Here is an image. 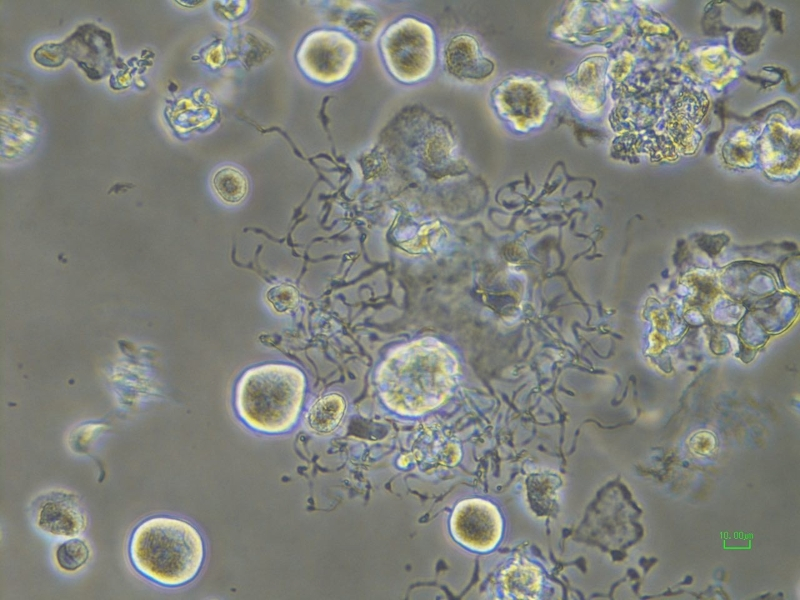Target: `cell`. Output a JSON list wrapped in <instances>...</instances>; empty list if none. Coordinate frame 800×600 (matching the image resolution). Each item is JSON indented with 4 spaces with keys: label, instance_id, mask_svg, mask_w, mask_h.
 Listing matches in <instances>:
<instances>
[{
    "label": "cell",
    "instance_id": "cell-11",
    "mask_svg": "<svg viewBox=\"0 0 800 600\" xmlns=\"http://www.w3.org/2000/svg\"><path fill=\"white\" fill-rule=\"evenodd\" d=\"M90 555L86 542L78 537L67 539L56 551L59 567L65 571H76L85 565Z\"/></svg>",
    "mask_w": 800,
    "mask_h": 600
},
{
    "label": "cell",
    "instance_id": "cell-10",
    "mask_svg": "<svg viewBox=\"0 0 800 600\" xmlns=\"http://www.w3.org/2000/svg\"><path fill=\"white\" fill-rule=\"evenodd\" d=\"M212 186L218 197L231 205L242 202L249 191L247 176L233 166H225L217 170L212 178Z\"/></svg>",
    "mask_w": 800,
    "mask_h": 600
},
{
    "label": "cell",
    "instance_id": "cell-5",
    "mask_svg": "<svg viewBox=\"0 0 800 600\" xmlns=\"http://www.w3.org/2000/svg\"><path fill=\"white\" fill-rule=\"evenodd\" d=\"M453 537L464 547L486 552L493 549L502 534V518L491 502L471 498L459 502L451 516Z\"/></svg>",
    "mask_w": 800,
    "mask_h": 600
},
{
    "label": "cell",
    "instance_id": "cell-7",
    "mask_svg": "<svg viewBox=\"0 0 800 600\" xmlns=\"http://www.w3.org/2000/svg\"><path fill=\"white\" fill-rule=\"evenodd\" d=\"M34 523L50 537L71 539L85 532L88 516L75 495L55 491L44 495L36 504Z\"/></svg>",
    "mask_w": 800,
    "mask_h": 600
},
{
    "label": "cell",
    "instance_id": "cell-12",
    "mask_svg": "<svg viewBox=\"0 0 800 600\" xmlns=\"http://www.w3.org/2000/svg\"><path fill=\"white\" fill-rule=\"evenodd\" d=\"M266 299L277 313L286 314L297 306L299 294L294 286L284 283L268 289Z\"/></svg>",
    "mask_w": 800,
    "mask_h": 600
},
{
    "label": "cell",
    "instance_id": "cell-9",
    "mask_svg": "<svg viewBox=\"0 0 800 600\" xmlns=\"http://www.w3.org/2000/svg\"><path fill=\"white\" fill-rule=\"evenodd\" d=\"M501 584L508 599H536L542 588V574L529 562H516L503 572Z\"/></svg>",
    "mask_w": 800,
    "mask_h": 600
},
{
    "label": "cell",
    "instance_id": "cell-3",
    "mask_svg": "<svg viewBox=\"0 0 800 600\" xmlns=\"http://www.w3.org/2000/svg\"><path fill=\"white\" fill-rule=\"evenodd\" d=\"M304 372L291 364L267 363L246 370L234 392L238 418L264 435L290 432L297 424L306 397Z\"/></svg>",
    "mask_w": 800,
    "mask_h": 600
},
{
    "label": "cell",
    "instance_id": "cell-8",
    "mask_svg": "<svg viewBox=\"0 0 800 600\" xmlns=\"http://www.w3.org/2000/svg\"><path fill=\"white\" fill-rule=\"evenodd\" d=\"M347 412V400L338 392L326 393L317 398L308 408L305 423L310 432L327 436L343 423Z\"/></svg>",
    "mask_w": 800,
    "mask_h": 600
},
{
    "label": "cell",
    "instance_id": "cell-4",
    "mask_svg": "<svg viewBox=\"0 0 800 600\" xmlns=\"http://www.w3.org/2000/svg\"><path fill=\"white\" fill-rule=\"evenodd\" d=\"M296 57L308 78L322 84H334L350 74L357 58V46L341 31L318 29L303 39Z\"/></svg>",
    "mask_w": 800,
    "mask_h": 600
},
{
    "label": "cell",
    "instance_id": "cell-1",
    "mask_svg": "<svg viewBox=\"0 0 800 600\" xmlns=\"http://www.w3.org/2000/svg\"><path fill=\"white\" fill-rule=\"evenodd\" d=\"M457 375L453 352L435 339L424 338L394 350L379 366L376 383L389 410L418 416L448 397Z\"/></svg>",
    "mask_w": 800,
    "mask_h": 600
},
{
    "label": "cell",
    "instance_id": "cell-6",
    "mask_svg": "<svg viewBox=\"0 0 800 600\" xmlns=\"http://www.w3.org/2000/svg\"><path fill=\"white\" fill-rule=\"evenodd\" d=\"M427 43L411 19L393 24L381 38V51L391 73L402 81L419 77L427 60Z\"/></svg>",
    "mask_w": 800,
    "mask_h": 600
},
{
    "label": "cell",
    "instance_id": "cell-2",
    "mask_svg": "<svg viewBox=\"0 0 800 600\" xmlns=\"http://www.w3.org/2000/svg\"><path fill=\"white\" fill-rule=\"evenodd\" d=\"M133 568L144 578L167 588L192 582L203 568L206 545L189 521L168 515L142 520L128 542Z\"/></svg>",
    "mask_w": 800,
    "mask_h": 600
}]
</instances>
